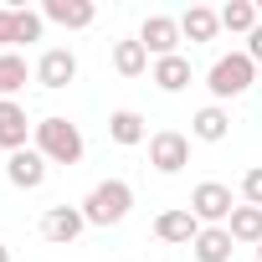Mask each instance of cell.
<instances>
[{
	"instance_id": "6da1fadb",
	"label": "cell",
	"mask_w": 262,
	"mask_h": 262,
	"mask_svg": "<svg viewBox=\"0 0 262 262\" xmlns=\"http://www.w3.org/2000/svg\"><path fill=\"white\" fill-rule=\"evenodd\" d=\"M31 139H36V149L47 155V165H77L82 149H88V144H82V128H77L72 118H62V113L41 118Z\"/></svg>"
},
{
	"instance_id": "7a4b0ae2",
	"label": "cell",
	"mask_w": 262,
	"mask_h": 262,
	"mask_svg": "<svg viewBox=\"0 0 262 262\" xmlns=\"http://www.w3.org/2000/svg\"><path fill=\"white\" fill-rule=\"evenodd\" d=\"M128 211H134V185L128 180H98L82 201V216L88 226H118Z\"/></svg>"
},
{
	"instance_id": "3957f363",
	"label": "cell",
	"mask_w": 262,
	"mask_h": 262,
	"mask_svg": "<svg viewBox=\"0 0 262 262\" xmlns=\"http://www.w3.org/2000/svg\"><path fill=\"white\" fill-rule=\"evenodd\" d=\"M252 82H257V62H252L247 52H226V57H216V62H211V72H206V88H211V98H216V103L242 98Z\"/></svg>"
},
{
	"instance_id": "277c9868",
	"label": "cell",
	"mask_w": 262,
	"mask_h": 262,
	"mask_svg": "<svg viewBox=\"0 0 262 262\" xmlns=\"http://www.w3.org/2000/svg\"><path fill=\"white\" fill-rule=\"evenodd\" d=\"M231 185H221V180H201L195 190H190V216L201 221V226H226L231 221Z\"/></svg>"
},
{
	"instance_id": "5b68a950",
	"label": "cell",
	"mask_w": 262,
	"mask_h": 262,
	"mask_svg": "<svg viewBox=\"0 0 262 262\" xmlns=\"http://www.w3.org/2000/svg\"><path fill=\"white\" fill-rule=\"evenodd\" d=\"M149 165L160 175H180L190 165V139L180 134V128H160V134H149Z\"/></svg>"
},
{
	"instance_id": "8992f818",
	"label": "cell",
	"mask_w": 262,
	"mask_h": 262,
	"mask_svg": "<svg viewBox=\"0 0 262 262\" xmlns=\"http://www.w3.org/2000/svg\"><path fill=\"white\" fill-rule=\"evenodd\" d=\"M41 11H21V6H0V52H11L21 41H41Z\"/></svg>"
},
{
	"instance_id": "52a82bcc",
	"label": "cell",
	"mask_w": 262,
	"mask_h": 262,
	"mask_svg": "<svg viewBox=\"0 0 262 262\" xmlns=\"http://www.w3.org/2000/svg\"><path fill=\"white\" fill-rule=\"evenodd\" d=\"M47 155L31 144V149H16V155H6V180L16 185V190H41L47 185Z\"/></svg>"
},
{
	"instance_id": "ba28073f",
	"label": "cell",
	"mask_w": 262,
	"mask_h": 262,
	"mask_svg": "<svg viewBox=\"0 0 262 262\" xmlns=\"http://www.w3.org/2000/svg\"><path fill=\"white\" fill-rule=\"evenodd\" d=\"M82 231H88L82 206H47V216H41V236H47L52 247H72Z\"/></svg>"
},
{
	"instance_id": "9c48e42d",
	"label": "cell",
	"mask_w": 262,
	"mask_h": 262,
	"mask_svg": "<svg viewBox=\"0 0 262 262\" xmlns=\"http://www.w3.org/2000/svg\"><path fill=\"white\" fill-rule=\"evenodd\" d=\"M31 134H36V123L26 118V108H21L16 98H0V149H6V155L31 149V144H26Z\"/></svg>"
},
{
	"instance_id": "30bf717a",
	"label": "cell",
	"mask_w": 262,
	"mask_h": 262,
	"mask_svg": "<svg viewBox=\"0 0 262 262\" xmlns=\"http://www.w3.org/2000/svg\"><path fill=\"white\" fill-rule=\"evenodd\" d=\"M139 41H144V52L160 62V57H175L185 36H180V21H175V16H149V21L139 26Z\"/></svg>"
},
{
	"instance_id": "8fae6325",
	"label": "cell",
	"mask_w": 262,
	"mask_h": 262,
	"mask_svg": "<svg viewBox=\"0 0 262 262\" xmlns=\"http://www.w3.org/2000/svg\"><path fill=\"white\" fill-rule=\"evenodd\" d=\"M72 77H77V57H72L67 47H47V52L36 57V82H41L47 93H62Z\"/></svg>"
},
{
	"instance_id": "7c38bea8",
	"label": "cell",
	"mask_w": 262,
	"mask_h": 262,
	"mask_svg": "<svg viewBox=\"0 0 262 262\" xmlns=\"http://www.w3.org/2000/svg\"><path fill=\"white\" fill-rule=\"evenodd\" d=\"M155 236L170 242V247H190V242L201 236V221L190 216V206H170V211L155 216Z\"/></svg>"
},
{
	"instance_id": "4fadbf2b",
	"label": "cell",
	"mask_w": 262,
	"mask_h": 262,
	"mask_svg": "<svg viewBox=\"0 0 262 262\" xmlns=\"http://www.w3.org/2000/svg\"><path fill=\"white\" fill-rule=\"evenodd\" d=\"M41 21L67 26V31H88V26L98 21V6H93V0H47V6H41Z\"/></svg>"
},
{
	"instance_id": "5bb4252c",
	"label": "cell",
	"mask_w": 262,
	"mask_h": 262,
	"mask_svg": "<svg viewBox=\"0 0 262 262\" xmlns=\"http://www.w3.org/2000/svg\"><path fill=\"white\" fill-rule=\"evenodd\" d=\"M108 139H113V144H123V149L144 144V139H149V123H144V113H134V108H118V113H108Z\"/></svg>"
},
{
	"instance_id": "9a60e30c",
	"label": "cell",
	"mask_w": 262,
	"mask_h": 262,
	"mask_svg": "<svg viewBox=\"0 0 262 262\" xmlns=\"http://www.w3.org/2000/svg\"><path fill=\"white\" fill-rule=\"evenodd\" d=\"M149 82L160 88V93H185L190 88V57H160L155 67H149Z\"/></svg>"
},
{
	"instance_id": "2e32d148",
	"label": "cell",
	"mask_w": 262,
	"mask_h": 262,
	"mask_svg": "<svg viewBox=\"0 0 262 262\" xmlns=\"http://www.w3.org/2000/svg\"><path fill=\"white\" fill-rule=\"evenodd\" d=\"M190 252H195V262H231L236 242H231L226 226H201V236L190 242Z\"/></svg>"
},
{
	"instance_id": "e0dca14e",
	"label": "cell",
	"mask_w": 262,
	"mask_h": 262,
	"mask_svg": "<svg viewBox=\"0 0 262 262\" xmlns=\"http://www.w3.org/2000/svg\"><path fill=\"white\" fill-rule=\"evenodd\" d=\"M190 134H195L201 144H221V139L231 134V113H226L221 103H206V108L190 118Z\"/></svg>"
},
{
	"instance_id": "ac0fdd59",
	"label": "cell",
	"mask_w": 262,
	"mask_h": 262,
	"mask_svg": "<svg viewBox=\"0 0 262 262\" xmlns=\"http://www.w3.org/2000/svg\"><path fill=\"white\" fill-rule=\"evenodd\" d=\"M216 31H221V11H211V6H190L185 16H180V36L185 41H216Z\"/></svg>"
},
{
	"instance_id": "d6986e66",
	"label": "cell",
	"mask_w": 262,
	"mask_h": 262,
	"mask_svg": "<svg viewBox=\"0 0 262 262\" xmlns=\"http://www.w3.org/2000/svg\"><path fill=\"white\" fill-rule=\"evenodd\" d=\"M231 242H247V247H262V206H236L231 221H226Z\"/></svg>"
},
{
	"instance_id": "ffe728a7",
	"label": "cell",
	"mask_w": 262,
	"mask_h": 262,
	"mask_svg": "<svg viewBox=\"0 0 262 262\" xmlns=\"http://www.w3.org/2000/svg\"><path fill=\"white\" fill-rule=\"evenodd\" d=\"M262 21H257V6L252 0H226L221 6V31H231V36H252Z\"/></svg>"
},
{
	"instance_id": "44dd1931",
	"label": "cell",
	"mask_w": 262,
	"mask_h": 262,
	"mask_svg": "<svg viewBox=\"0 0 262 262\" xmlns=\"http://www.w3.org/2000/svg\"><path fill=\"white\" fill-rule=\"evenodd\" d=\"M113 67H118V77H144V72H149L144 41H139V36H134V41H118V47H113Z\"/></svg>"
},
{
	"instance_id": "7402d4cb",
	"label": "cell",
	"mask_w": 262,
	"mask_h": 262,
	"mask_svg": "<svg viewBox=\"0 0 262 262\" xmlns=\"http://www.w3.org/2000/svg\"><path fill=\"white\" fill-rule=\"evenodd\" d=\"M21 88H26V57L0 52V98H16Z\"/></svg>"
},
{
	"instance_id": "603a6c76",
	"label": "cell",
	"mask_w": 262,
	"mask_h": 262,
	"mask_svg": "<svg viewBox=\"0 0 262 262\" xmlns=\"http://www.w3.org/2000/svg\"><path fill=\"white\" fill-rule=\"evenodd\" d=\"M242 201H247V206H262V165H252V170L242 175Z\"/></svg>"
},
{
	"instance_id": "cb8c5ba5",
	"label": "cell",
	"mask_w": 262,
	"mask_h": 262,
	"mask_svg": "<svg viewBox=\"0 0 262 262\" xmlns=\"http://www.w3.org/2000/svg\"><path fill=\"white\" fill-rule=\"evenodd\" d=\"M247 57H252V62H257V67H262V26H257V31H252V36H247Z\"/></svg>"
},
{
	"instance_id": "d4e9b609",
	"label": "cell",
	"mask_w": 262,
	"mask_h": 262,
	"mask_svg": "<svg viewBox=\"0 0 262 262\" xmlns=\"http://www.w3.org/2000/svg\"><path fill=\"white\" fill-rule=\"evenodd\" d=\"M0 262H11V247H6V242H0Z\"/></svg>"
},
{
	"instance_id": "484cf974",
	"label": "cell",
	"mask_w": 262,
	"mask_h": 262,
	"mask_svg": "<svg viewBox=\"0 0 262 262\" xmlns=\"http://www.w3.org/2000/svg\"><path fill=\"white\" fill-rule=\"evenodd\" d=\"M257 21H262V0H257Z\"/></svg>"
},
{
	"instance_id": "4316f807",
	"label": "cell",
	"mask_w": 262,
	"mask_h": 262,
	"mask_svg": "<svg viewBox=\"0 0 262 262\" xmlns=\"http://www.w3.org/2000/svg\"><path fill=\"white\" fill-rule=\"evenodd\" d=\"M257 262H262V247H257Z\"/></svg>"
}]
</instances>
